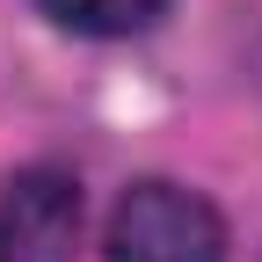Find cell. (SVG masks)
I'll list each match as a JSON object with an SVG mask.
<instances>
[{
  "label": "cell",
  "instance_id": "cell-1",
  "mask_svg": "<svg viewBox=\"0 0 262 262\" xmlns=\"http://www.w3.org/2000/svg\"><path fill=\"white\" fill-rule=\"evenodd\" d=\"M110 262H226V219L182 182H131L110 211Z\"/></svg>",
  "mask_w": 262,
  "mask_h": 262
},
{
  "label": "cell",
  "instance_id": "cell-2",
  "mask_svg": "<svg viewBox=\"0 0 262 262\" xmlns=\"http://www.w3.org/2000/svg\"><path fill=\"white\" fill-rule=\"evenodd\" d=\"M80 248V182L37 160L0 189V262H73Z\"/></svg>",
  "mask_w": 262,
  "mask_h": 262
},
{
  "label": "cell",
  "instance_id": "cell-3",
  "mask_svg": "<svg viewBox=\"0 0 262 262\" xmlns=\"http://www.w3.org/2000/svg\"><path fill=\"white\" fill-rule=\"evenodd\" d=\"M37 8L58 29H80V37H139L168 0H37Z\"/></svg>",
  "mask_w": 262,
  "mask_h": 262
},
{
  "label": "cell",
  "instance_id": "cell-4",
  "mask_svg": "<svg viewBox=\"0 0 262 262\" xmlns=\"http://www.w3.org/2000/svg\"><path fill=\"white\" fill-rule=\"evenodd\" d=\"M255 73H262V44H255Z\"/></svg>",
  "mask_w": 262,
  "mask_h": 262
}]
</instances>
